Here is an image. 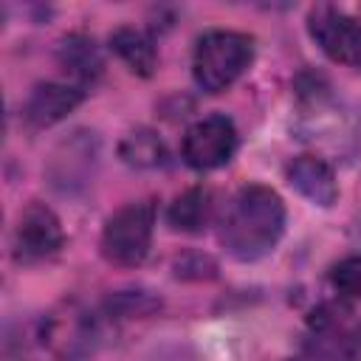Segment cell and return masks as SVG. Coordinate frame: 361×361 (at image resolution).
I'll return each mask as SVG.
<instances>
[{"label": "cell", "mask_w": 361, "mask_h": 361, "mask_svg": "<svg viewBox=\"0 0 361 361\" xmlns=\"http://www.w3.org/2000/svg\"><path fill=\"white\" fill-rule=\"evenodd\" d=\"M285 231V203L271 186H243L220 223V243L223 248L240 259L254 262L274 251Z\"/></svg>", "instance_id": "1"}, {"label": "cell", "mask_w": 361, "mask_h": 361, "mask_svg": "<svg viewBox=\"0 0 361 361\" xmlns=\"http://www.w3.org/2000/svg\"><path fill=\"white\" fill-rule=\"evenodd\" d=\"M299 96L302 110L296 133L302 141L322 144L338 155H353L361 147V107L336 99L319 79H313L307 87H299Z\"/></svg>", "instance_id": "2"}, {"label": "cell", "mask_w": 361, "mask_h": 361, "mask_svg": "<svg viewBox=\"0 0 361 361\" xmlns=\"http://www.w3.org/2000/svg\"><path fill=\"white\" fill-rule=\"evenodd\" d=\"M254 62V39L240 31H209L192 54L195 85L206 93H220L234 85Z\"/></svg>", "instance_id": "3"}, {"label": "cell", "mask_w": 361, "mask_h": 361, "mask_svg": "<svg viewBox=\"0 0 361 361\" xmlns=\"http://www.w3.org/2000/svg\"><path fill=\"white\" fill-rule=\"evenodd\" d=\"M155 226V203L135 200L121 206L102 231V254L116 265H138L144 262Z\"/></svg>", "instance_id": "4"}, {"label": "cell", "mask_w": 361, "mask_h": 361, "mask_svg": "<svg viewBox=\"0 0 361 361\" xmlns=\"http://www.w3.org/2000/svg\"><path fill=\"white\" fill-rule=\"evenodd\" d=\"M237 149L234 121L223 113H212L189 124L180 141V155L192 169H217L231 161Z\"/></svg>", "instance_id": "5"}, {"label": "cell", "mask_w": 361, "mask_h": 361, "mask_svg": "<svg viewBox=\"0 0 361 361\" xmlns=\"http://www.w3.org/2000/svg\"><path fill=\"white\" fill-rule=\"evenodd\" d=\"M307 31L333 62L361 68V23L355 17L333 6H316L307 14Z\"/></svg>", "instance_id": "6"}, {"label": "cell", "mask_w": 361, "mask_h": 361, "mask_svg": "<svg viewBox=\"0 0 361 361\" xmlns=\"http://www.w3.org/2000/svg\"><path fill=\"white\" fill-rule=\"evenodd\" d=\"M59 245H62L59 217L42 203L25 206L17 217L14 237H11L14 259L23 262V265H31V262H39V259L56 254Z\"/></svg>", "instance_id": "7"}, {"label": "cell", "mask_w": 361, "mask_h": 361, "mask_svg": "<svg viewBox=\"0 0 361 361\" xmlns=\"http://www.w3.org/2000/svg\"><path fill=\"white\" fill-rule=\"evenodd\" d=\"M333 307H319L310 319V336L302 347L299 361H350L355 341Z\"/></svg>", "instance_id": "8"}, {"label": "cell", "mask_w": 361, "mask_h": 361, "mask_svg": "<svg viewBox=\"0 0 361 361\" xmlns=\"http://www.w3.org/2000/svg\"><path fill=\"white\" fill-rule=\"evenodd\" d=\"M288 175V183L302 195L307 197L310 203L316 206H333L336 197H338V183H336V172L333 166L319 158V155H299L288 164L285 169Z\"/></svg>", "instance_id": "9"}, {"label": "cell", "mask_w": 361, "mask_h": 361, "mask_svg": "<svg viewBox=\"0 0 361 361\" xmlns=\"http://www.w3.org/2000/svg\"><path fill=\"white\" fill-rule=\"evenodd\" d=\"M85 99V90L76 85H62V82H39L28 102H25V118L34 127H51L62 121L68 113H73Z\"/></svg>", "instance_id": "10"}, {"label": "cell", "mask_w": 361, "mask_h": 361, "mask_svg": "<svg viewBox=\"0 0 361 361\" xmlns=\"http://www.w3.org/2000/svg\"><path fill=\"white\" fill-rule=\"evenodd\" d=\"M56 56H59V65L71 76H76L82 82L96 79L102 73V68H104V59H102L99 45L90 37H85V34H68V37H62L59 39V48H56Z\"/></svg>", "instance_id": "11"}, {"label": "cell", "mask_w": 361, "mask_h": 361, "mask_svg": "<svg viewBox=\"0 0 361 361\" xmlns=\"http://www.w3.org/2000/svg\"><path fill=\"white\" fill-rule=\"evenodd\" d=\"M110 48L124 59V65L138 73V76H149L155 71V45L152 39L141 31V28H133V25H121L110 34Z\"/></svg>", "instance_id": "12"}, {"label": "cell", "mask_w": 361, "mask_h": 361, "mask_svg": "<svg viewBox=\"0 0 361 361\" xmlns=\"http://www.w3.org/2000/svg\"><path fill=\"white\" fill-rule=\"evenodd\" d=\"M209 217H212V192L203 186H192V189L180 192L172 200L169 214H166L169 226L175 231H186V234L203 231Z\"/></svg>", "instance_id": "13"}, {"label": "cell", "mask_w": 361, "mask_h": 361, "mask_svg": "<svg viewBox=\"0 0 361 361\" xmlns=\"http://www.w3.org/2000/svg\"><path fill=\"white\" fill-rule=\"evenodd\" d=\"M118 155L124 158V164H130L135 169H152V166H164L166 164L164 141L147 127L130 130L118 144Z\"/></svg>", "instance_id": "14"}, {"label": "cell", "mask_w": 361, "mask_h": 361, "mask_svg": "<svg viewBox=\"0 0 361 361\" xmlns=\"http://www.w3.org/2000/svg\"><path fill=\"white\" fill-rule=\"evenodd\" d=\"M90 336H93V324L85 319V313H68V316L51 322L48 344L56 353L76 358L79 353H85L90 347Z\"/></svg>", "instance_id": "15"}, {"label": "cell", "mask_w": 361, "mask_h": 361, "mask_svg": "<svg viewBox=\"0 0 361 361\" xmlns=\"http://www.w3.org/2000/svg\"><path fill=\"white\" fill-rule=\"evenodd\" d=\"M330 285L338 296L361 299V257H344L330 268Z\"/></svg>", "instance_id": "16"}]
</instances>
